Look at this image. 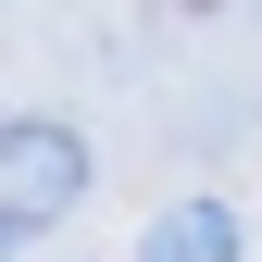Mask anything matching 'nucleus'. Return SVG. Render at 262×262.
Here are the masks:
<instances>
[{
  "label": "nucleus",
  "instance_id": "nucleus-1",
  "mask_svg": "<svg viewBox=\"0 0 262 262\" xmlns=\"http://www.w3.org/2000/svg\"><path fill=\"white\" fill-rule=\"evenodd\" d=\"M75 187H88V138H75V125L25 113L13 138H0V200H13V225H25V237L75 212Z\"/></svg>",
  "mask_w": 262,
  "mask_h": 262
},
{
  "label": "nucleus",
  "instance_id": "nucleus-2",
  "mask_svg": "<svg viewBox=\"0 0 262 262\" xmlns=\"http://www.w3.org/2000/svg\"><path fill=\"white\" fill-rule=\"evenodd\" d=\"M138 262H237V212H225V200H175V212H150Z\"/></svg>",
  "mask_w": 262,
  "mask_h": 262
}]
</instances>
